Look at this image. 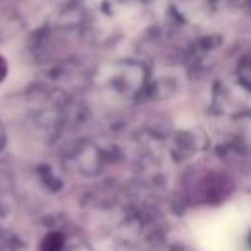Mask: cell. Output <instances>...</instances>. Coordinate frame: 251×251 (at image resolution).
Segmentation results:
<instances>
[{
    "label": "cell",
    "instance_id": "3957f363",
    "mask_svg": "<svg viewBox=\"0 0 251 251\" xmlns=\"http://www.w3.org/2000/svg\"><path fill=\"white\" fill-rule=\"evenodd\" d=\"M2 145H4V131L0 127V148H2Z\"/></svg>",
    "mask_w": 251,
    "mask_h": 251
},
{
    "label": "cell",
    "instance_id": "6da1fadb",
    "mask_svg": "<svg viewBox=\"0 0 251 251\" xmlns=\"http://www.w3.org/2000/svg\"><path fill=\"white\" fill-rule=\"evenodd\" d=\"M60 236L59 234H53L49 239H45V244H43V251H59L60 250Z\"/></svg>",
    "mask_w": 251,
    "mask_h": 251
},
{
    "label": "cell",
    "instance_id": "7a4b0ae2",
    "mask_svg": "<svg viewBox=\"0 0 251 251\" xmlns=\"http://www.w3.org/2000/svg\"><path fill=\"white\" fill-rule=\"evenodd\" d=\"M5 76H7V62L4 57H0V81H4Z\"/></svg>",
    "mask_w": 251,
    "mask_h": 251
}]
</instances>
